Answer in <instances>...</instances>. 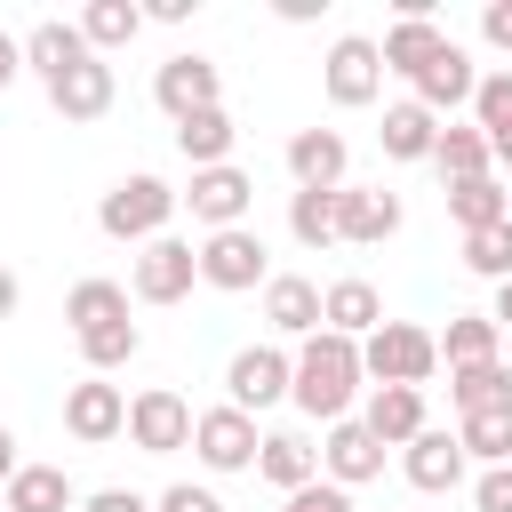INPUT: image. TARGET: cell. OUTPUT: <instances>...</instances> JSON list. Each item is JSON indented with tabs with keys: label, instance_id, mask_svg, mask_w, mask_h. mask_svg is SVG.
Wrapping results in <instances>:
<instances>
[{
	"label": "cell",
	"instance_id": "cell-1",
	"mask_svg": "<svg viewBox=\"0 0 512 512\" xmlns=\"http://www.w3.org/2000/svg\"><path fill=\"white\" fill-rule=\"evenodd\" d=\"M288 392H296V408H304V416H320V424H344V408H352V392H360V344L320 328V336L296 352V376H288Z\"/></svg>",
	"mask_w": 512,
	"mask_h": 512
},
{
	"label": "cell",
	"instance_id": "cell-2",
	"mask_svg": "<svg viewBox=\"0 0 512 512\" xmlns=\"http://www.w3.org/2000/svg\"><path fill=\"white\" fill-rule=\"evenodd\" d=\"M432 368H440V344H432V328H416V320H384V328H368V344H360V376H376V384H416V392H424Z\"/></svg>",
	"mask_w": 512,
	"mask_h": 512
},
{
	"label": "cell",
	"instance_id": "cell-3",
	"mask_svg": "<svg viewBox=\"0 0 512 512\" xmlns=\"http://www.w3.org/2000/svg\"><path fill=\"white\" fill-rule=\"evenodd\" d=\"M168 216H176V192H168L160 176H120V184L96 200V224H104L112 240H160Z\"/></svg>",
	"mask_w": 512,
	"mask_h": 512
},
{
	"label": "cell",
	"instance_id": "cell-4",
	"mask_svg": "<svg viewBox=\"0 0 512 512\" xmlns=\"http://www.w3.org/2000/svg\"><path fill=\"white\" fill-rule=\"evenodd\" d=\"M320 88H328V104L336 112H360V104H376V88H384V56H376V40H336L328 48V64H320Z\"/></svg>",
	"mask_w": 512,
	"mask_h": 512
},
{
	"label": "cell",
	"instance_id": "cell-5",
	"mask_svg": "<svg viewBox=\"0 0 512 512\" xmlns=\"http://www.w3.org/2000/svg\"><path fill=\"white\" fill-rule=\"evenodd\" d=\"M128 440H136L144 456H176V448H192V408H184V392H168V384L136 392V400H128Z\"/></svg>",
	"mask_w": 512,
	"mask_h": 512
},
{
	"label": "cell",
	"instance_id": "cell-6",
	"mask_svg": "<svg viewBox=\"0 0 512 512\" xmlns=\"http://www.w3.org/2000/svg\"><path fill=\"white\" fill-rule=\"evenodd\" d=\"M184 208H192V224H208V232H232L240 216H248V200H256V184H248V168H192V192H176Z\"/></svg>",
	"mask_w": 512,
	"mask_h": 512
},
{
	"label": "cell",
	"instance_id": "cell-7",
	"mask_svg": "<svg viewBox=\"0 0 512 512\" xmlns=\"http://www.w3.org/2000/svg\"><path fill=\"white\" fill-rule=\"evenodd\" d=\"M192 280H200V248H192V240H168V232L144 240V256H136V272H128V288H136L144 304H176Z\"/></svg>",
	"mask_w": 512,
	"mask_h": 512
},
{
	"label": "cell",
	"instance_id": "cell-8",
	"mask_svg": "<svg viewBox=\"0 0 512 512\" xmlns=\"http://www.w3.org/2000/svg\"><path fill=\"white\" fill-rule=\"evenodd\" d=\"M200 280H208V288H256V280H272V256H264V240H256L248 224H232V232H208Z\"/></svg>",
	"mask_w": 512,
	"mask_h": 512
},
{
	"label": "cell",
	"instance_id": "cell-9",
	"mask_svg": "<svg viewBox=\"0 0 512 512\" xmlns=\"http://www.w3.org/2000/svg\"><path fill=\"white\" fill-rule=\"evenodd\" d=\"M64 432H72V440H88V448L120 440V432H128V392H120V384H104V376L72 384V392H64Z\"/></svg>",
	"mask_w": 512,
	"mask_h": 512
},
{
	"label": "cell",
	"instance_id": "cell-10",
	"mask_svg": "<svg viewBox=\"0 0 512 512\" xmlns=\"http://www.w3.org/2000/svg\"><path fill=\"white\" fill-rule=\"evenodd\" d=\"M288 376H296V360H288L280 344H248V352H232V368H224L240 416H248V408H272V400L288 392Z\"/></svg>",
	"mask_w": 512,
	"mask_h": 512
},
{
	"label": "cell",
	"instance_id": "cell-11",
	"mask_svg": "<svg viewBox=\"0 0 512 512\" xmlns=\"http://www.w3.org/2000/svg\"><path fill=\"white\" fill-rule=\"evenodd\" d=\"M152 96L168 120H192V112H216V64L208 56H168L152 72Z\"/></svg>",
	"mask_w": 512,
	"mask_h": 512
},
{
	"label": "cell",
	"instance_id": "cell-12",
	"mask_svg": "<svg viewBox=\"0 0 512 512\" xmlns=\"http://www.w3.org/2000/svg\"><path fill=\"white\" fill-rule=\"evenodd\" d=\"M392 232H400V192L336 184V240H392Z\"/></svg>",
	"mask_w": 512,
	"mask_h": 512
},
{
	"label": "cell",
	"instance_id": "cell-13",
	"mask_svg": "<svg viewBox=\"0 0 512 512\" xmlns=\"http://www.w3.org/2000/svg\"><path fill=\"white\" fill-rule=\"evenodd\" d=\"M192 448H200V464L240 472V464H256V416H240V408H208V416H192Z\"/></svg>",
	"mask_w": 512,
	"mask_h": 512
},
{
	"label": "cell",
	"instance_id": "cell-14",
	"mask_svg": "<svg viewBox=\"0 0 512 512\" xmlns=\"http://www.w3.org/2000/svg\"><path fill=\"white\" fill-rule=\"evenodd\" d=\"M288 176H296V192H336L344 184V136L336 128H296L288 136Z\"/></svg>",
	"mask_w": 512,
	"mask_h": 512
},
{
	"label": "cell",
	"instance_id": "cell-15",
	"mask_svg": "<svg viewBox=\"0 0 512 512\" xmlns=\"http://www.w3.org/2000/svg\"><path fill=\"white\" fill-rule=\"evenodd\" d=\"M320 464H328V480L336 488H360V480H376L384 472V440L368 432V424H328V448H320Z\"/></svg>",
	"mask_w": 512,
	"mask_h": 512
},
{
	"label": "cell",
	"instance_id": "cell-16",
	"mask_svg": "<svg viewBox=\"0 0 512 512\" xmlns=\"http://www.w3.org/2000/svg\"><path fill=\"white\" fill-rule=\"evenodd\" d=\"M472 88H480V72H472V56H464L456 40L416 72V104H424L432 120H440V112H456V104H472Z\"/></svg>",
	"mask_w": 512,
	"mask_h": 512
},
{
	"label": "cell",
	"instance_id": "cell-17",
	"mask_svg": "<svg viewBox=\"0 0 512 512\" xmlns=\"http://www.w3.org/2000/svg\"><path fill=\"white\" fill-rule=\"evenodd\" d=\"M320 328L360 344L368 328H384V296H376L368 280H328V288H320Z\"/></svg>",
	"mask_w": 512,
	"mask_h": 512
},
{
	"label": "cell",
	"instance_id": "cell-18",
	"mask_svg": "<svg viewBox=\"0 0 512 512\" xmlns=\"http://www.w3.org/2000/svg\"><path fill=\"white\" fill-rule=\"evenodd\" d=\"M464 464H472V456H464L456 432H432V424H424V432L408 440V480H416L424 496H448V488L464 480Z\"/></svg>",
	"mask_w": 512,
	"mask_h": 512
},
{
	"label": "cell",
	"instance_id": "cell-19",
	"mask_svg": "<svg viewBox=\"0 0 512 512\" xmlns=\"http://www.w3.org/2000/svg\"><path fill=\"white\" fill-rule=\"evenodd\" d=\"M360 424H368V432H376L384 448H408V440L424 432V392H416V384H376V392H368V416H360Z\"/></svg>",
	"mask_w": 512,
	"mask_h": 512
},
{
	"label": "cell",
	"instance_id": "cell-20",
	"mask_svg": "<svg viewBox=\"0 0 512 512\" xmlns=\"http://www.w3.org/2000/svg\"><path fill=\"white\" fill-rule=\"evenodd\" d=\"M88 56H96V48L80 40V24H32V32H24V64H32L48 88H56L64 72H80Z\"/></svg>",
	"mask_w": 512,
	"mask_h": 512
},
{
	"label": "cell",
	"instance_id": "cell-21",
	"mask_svg": "<svg viewBox=\"0 0 512 512\" xmlns=\"http://www.w3.org/2000/svg\"><path fill=\"white\" fill-rule=\"evenodd\" d=\"M80 496H72V480H64V464H16V480L0 488V512H72Z\"/></svg>",
	"mask_w": 512,
	"mask_h": 512
},
{
	"label": "cell",
	"instance_id": "cell-22",
	"mask_svg": "<svg viewBox=\"0 0 512 512\" xmlns=\"http://www.w3.org/2000/svg\"><path fill=\"white\" fill-rule=\"evenodd\" d=\"M48 104H56L64 120H104V112H112V64L88 56L80 72H64V80L48 88Z\"/></svg>",
	"mask_w": 512,
	"mask_h": 512
},
{
	"label": "cell",
	"instance_id": "cell-23",
	"mask_svg": "<svg viewBox=\"0 0 512 512\" xmlns=\"http://www.w3.org/2000/svg\"><path fill=\"white\" fill-rule=\"evenodd\" d=\"M264 320H272L280 336H320V288L296 280V272L264 280Z\"/></svg>",
	"mask_w": 512,
	"mask_h": 512
},
{
	"label": "cell",
	"instance_id": "cell-24",
	"mask_svg": "<svg viewBox=\"0 0 512 512\" xmlns=\"http://www.w3.org/2000/svg\"><path fill=\"white\" fill-rule=\"evenodd\" d=\"M384 160H432V136H440V120L416 104V96H400V104H384Z\"/></svg>",
	"mask_w": 512,
	"mask_h": 512
},
{
	"label": "cell",
	"instance_id": "cell-25",
	"mask_svg": "<svg viewBox=\"0 0 512 512\" xmlns=\"http://www.w3.org/2000/svg\"><path fill=\"white\" fill-rule=\"evenodd\" d=\"M440 48H448V40H440V24H432V16H400V24L384 32V48H376V56H384V72H408V80H416Z\"/></svg>",
	"mask_w": 512,
	"mask_h": 512
},
{
	"label": "cell",
	"instance_id": "cell-26",
	"mask_svg": "<svg viewBox=\"0 0 512 512\" xmlns=\"http://www.w3.org/2000/svg\"><path fill=\"white\" fill-rule=\"evenodd\" d=\"M232 112L216 104V112H192V120H176V152L192 160V168H224V152H232Z\"/></svg>",
	"mask_w": 512,
	"mask_h": 512
},
{
	"label": "cell",
	"instance_id": "cell-27",
	"mask_svg": "<svg viewBox=\"0 0 512 512\" xmlns=\"http://www.w3.org/2000/svg\"><path fill=\"white\" fill-rule=\"evenodd\" d=\"M432 160H440V176H448V184H472V176H488V168H496L488 136H480V128H456V120L432 136Z\"/></svg>",
	"mask_w": 512,
	"mask_h": 512
},
{
	"label": "cell",
	"instance_id": "cell-28",
	"mask_svg": "<svg viewBox=\"0 0 512 512\" xmlns=\"http://www.w3.org/2000/svg\"><path fill=\"white\" fill-rule=\"evenodd\" d=\"M472 128L488 136V152L512 168V72H496V80H480L472 88Z\"/></svg>",
	"mask_w": 512,
	"mask_h": 512
},
{
	"label": "cell",
	"instance_id": "cell-29",
	"mask_svg": "<svg viewBox=\"0 0 512 512\" xmlns=\"http://www.w3.org/2000/svg\"><path fill=\"white\" fill-rule=\"evenodd\" d=\"M256 480H272L280 496H296V488H312V448H304V440H288V432H272V440H256Z\"/></svg>",
	"mask_w": 512,
	"mask_h": 512
},
{
	"label": "cell",
	"instance_id": "cell-30",
	"mask_svg": "<svg viewBox=\"0 0 512 512\" xmlns=\"http://www.w3.org/2000/svg\"><path fill=\"white\" fill-rule=\"evenodd\" d=\"M448 392H456V408H464V416H472V408H512V368H504V360L448 368Z\"/></svg>",
	"mask_w": 512,
	"mask_h": 512
},
{
	"label": "cell",
	"instance_id": "cell-31",
	"mask_svg": "<svg viewBox=\"0 0 512 512\" xmlns=\"http://www.w3.org/2000/svg\"><path fill=\"white\" fill-rule=\"evenodd\" d=\"M64 320H72V336L80 328H104V320H128V288L120 280H80L64 296Z\"/></svg>",
	"mask_w": 512,
	"mask_h": 512
},
{
	"label": "cell",
	"instance_id": "cell-32",
	"mask_svg": "<svg viewBox=\"0 0 512 512\" xmlns=\"http://www.w3.org/2000/svg\"><path fill=\"white\" fill-rule=\"evenodd\" d=\"M432 344H440L448 368H480V360H496V320H488V312H464V320H448V336H432Z\"/></svg>",
	"mask_w": 512,
	"mask_h": 512
},
{
	"label": "cell",
	"instance_id": "cell-33",
	"mask_svg": "<svg viewBox=\"0 0 512 512\" xmlns=\"http://www.w3.org/2000/svg\"><path fill=\"white\" fill-rule=\"evenodd\" d=\"M456 440H464V456H480V464H512V408H472V416L456 424Z\"/></svg>",
	"mask_w": 512,
	"mask_h": 512
},
{
	"label": "cell",
	"instance_id": "cell-34",
	"mask_svg": "<svg viewBox=\"0 0 512 512\" xmlns=\"http://www.w3.org/2000/svg\"><path fill=\"white\" fill-rule=\"evenodd\" d=\"M448 216H456L464 232H480V224H504V184H496V176L448 184Z\"/></svg>",
	"mask_w": 512,
	"mask_h": 512
},
{
	"label": "cell",
	"instance_id": "cell-35",
	"mask_svg": "<svg viewBox=\"0 0 512 512\" xmlns=\"http://www.w3.org/2000/svg\"><path fill=\"white\" fill-rule=\"evenodd\" d=\"M136 344H144V328H136V320L80 328V360H88V368H120V360H136Z\"/></svg>",
	"mask_w": 512,
	"mask_h": 512
},
{
	"label": "cell",
	"instance_id": "cell-36",
	"mask_svg": "<svg viewBox=\"0 0 512 512\" xmlns=\"http://www.w3.org/2000/svg\"><path fill=\"white\" fill-rule=\"evenodd\" d=\"M288 232H296L304 248H328V240H336V192H296V200H288Z\"/></svg>",
	"mask_w": 512,
	"mask_h": 512
},
{
	"label": "cell",
	"instance_id": "cell-37",
	"mask_svg": "<svg viewBox=\"0 0 512 512\" xmlns=\"http://www.w3.org/2000/svg\"><path fill=\"white\" fill-rule=\"evenodd\" d=\"M464 264H472L480 280H512V224H480V232H464Z\"/></svg>",
	"mask_w": 512,
	"mask_h": 512
},
{
	"label": "cell",
	"instance_id": "cell-38",
	"mask_svg": "<svg viewBox=\"0 0 512 512\" xmlns=\"http://www.w3.org/2000/svg\"><path fill=\"white\" fill-rule=\"evenodd\" d=\"M136 24H144V16H136L128 0H96V8L80 16V40H88V48H120V40H136Z\"/></svg>",
	"mask_w": 512,
	"mask_h": 512
},
{
	"label": "cell",
	"instance_id": "cell-39",
	"mask_svg": "<svg viewBox=\"0 0 512 512\" xmlns=\"http://www.w3.org/2000/svg\"><path fill=\"white\" fill-rule=\"evenodd\" d=\"M472 504H480V512H512V464H488V472L472 480Z\"/></svg>",
	"mask_w": 512,
	"mask_h": 512
},
{
	"label": "cell",
	"instance_id": "cell-40",
	"mask_svg": "<svg viewBox=\"0 0 512 512\" xmlns=\"http://www.w3.org/2000/svg\"><path fill=\"white\" fill-rule=\"evenodd\" d=\"M280 512H352V496H344L336 480H312V488H296Z\"/></svg>",
	"mask_w": 512,
	"mask_h": 512
},
{
	"label": "cell",
	"instance_id": "cell-41",
	"mask_svg": "<svg viewBox=\"0 0 512 512\" xmlns=\"http://www.w3.org/2000/svg\"><path fill=\"white\" fill-rule=\"evenodd\" d=\"M160 512H224V504H216L208 488H192V480H184V488H168V496H160Z\"/></svg>",
	"mask_w": 512,
	"mask_h": 512
},
{
	"label": "cell",
	"instance_id": "cell-42",
	"mask_svg": "<svg viewBox=\"0 0 512 512\" xmlns=\"http://www.w3.org/2000/svg\"><path fill=\"white\" fill-rule=\"evenodd\" d=\"M80 512H152V504H144L136 488H96V496H88Z\"/></svg>",
	"mask_w": 512,
	"mask_h": 512
},
{
	"label": "cell",
	"instance_id": "cell-43",
	"mask_svg": "<svg viewBox=\"0 0 512 512\" xmlns=\"http://www.w3.org/2000/svg\"><path fill=\"white\" fill-rule=\"evenodd\" d=\"M480 32H488V48H512V0H496V8L480 16Z\"/></svg>",
	"mask_w": 512,
	"mask_h": 512
},
{
	"label": "cell",
	"instance_id": "cell-44",
	"mask_svg": "<svg viewBox=\"0 0 512 512\" xmlns=\"http://www.w3.org/2000/svg\"><path fill=\"white\" fill-rule=\"evenodd\" d=\"M16 72H24V40H8V32H0V88H8Z\"/></svg>",
	"mask_w": 512,
	"mask_h": 512
},
{
	"label": "cell",
	"instance_id": "cell-45",
	"mask_svg": "<svg viewBox=\"0 0 512 512\" xmlns=\"http://www.w3.org/2000/svg\"><path fill=\"white\" fill-rule=\"evenodd\" d=\"M8 480H16V432L0 424V488H8Z\"/></svg>",
	"mask_w": 512,
	"mask_h": 512
},
{
	"label": "cell",
	"instance_id": "cell-46",
	"mask_svg": "<svg viewBox=\"0 0 512 512\" xmlns=\"http://www.w3.org/2000/svg\"><path fill=\"white\" fill-rule=\"evenodd\" d=\"M16 304H24V288H16V272H8V264H0V320H8V312H16Z\"/></svg>",
	"mask_w": 512,
	"mask_h": 512
},
{
	"label": "cell",
	"instance_id": "cell-47",
	"mask_svg": "<svg viewBox=\"0 0 512 512\" xmlns=\"http://www.w3.org/2000/svg\"><path fill=\"white\" fill-rule=\"evenodd\" d=\"M496 328H512V280H496V312H488Z\"/></svg>",
	"mask_w": 512,
	"mask_h": 512
},
{
	"label": "cell",
	"instance_id": "cell-48",
	"mask_svg": "<svg viewBox=\"0 0 512 512\" xmlns=\"http://www.w3.org/2000/svg\"><path fill=\"white\" fill-rule=\"evenodd\" d=\"M504 224H512V192H504Z\"/></svg>",
	"mask_w": 512,
	"mask_h": 512
}]
</instances>
